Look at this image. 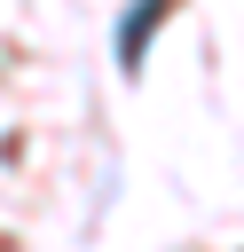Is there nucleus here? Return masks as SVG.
<instances>
[{
    "label": "nucleus",
    "mask_w": 244,
    "mask_h": 252,
    "mask_svg": "<svg viewBox=\"0 0 244 252\" xmlns=\"http://www.w3.org/2000/svg\"><path fill=\"white\" fill-rule=\"evenodd\" d=\"M157 8H165V0H142V16L126 24V71H134V55H142V32H150V16H157Z\"/></svg>",
    "instance_id": "1"
}]
</instances>
